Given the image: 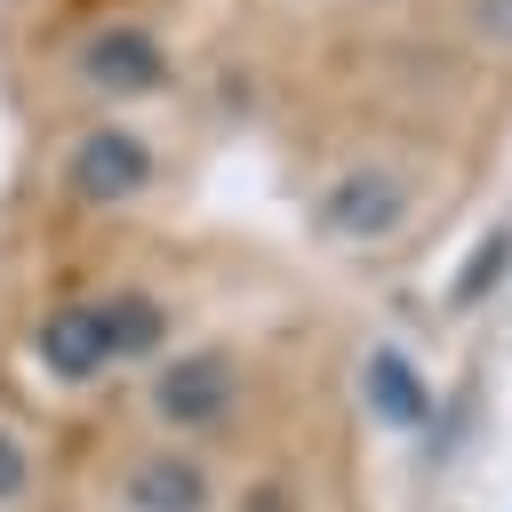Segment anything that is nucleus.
<instances>
[{
    "instance_id": "6",
    "label": "nucleus",
    "mask_w": 512,
    "mask_h": 512,
    "mask_svg": "<svg viewBox=\"0 0 512 512\" xmlns=\"http://www.w3.org/2000/svg\"><path fill=\"white\" fill-rule=\"evenodd\" d=\"M120 504L128 512H200L208 504V472L184 456V448H144L120 480Z\"/></svg>"
},
{
    "instance_id": "4",
    "label": "nucleus",
    "mask_w": 512,
    "mask_h": 512,
    "mask_svg": "<svg viewBox=\"0 0 512 512\" xmlns=\"http://www.w3.org/2000/svg\"><path fill=\"white\" fill-rule=\"evenodd\" d=\"M416 216V184L400 176V168H344L328 192H320V232L328 240H352V248H368V240H392L400 224Z\"/></svg>"
},
{
    "instance_id": "1",
    "label": "nucleus",
    "mask_w": 512,
    "mask_h": 512,
    "mask_svg": "<svg viewBox=\"0 0 512 512\" xmlns=\"http://www.w3.org/2000/svg\"><path fill=\"white\" fill-rule=\"evenodd\" d=\"M160 336H168L160 296L120 288V296H80V304L40 312L32 360H40V376H56V384H104V376L128 368V360H152Z\"/></svg>"
},
{
    "instance_id": "8",
    "label": "nucleus",
    "mask_w": 512,
    "mask_h": 512,
    "mask_svg": "<svg viewBox=\"0 0 512 512\" xmlns=\"http://www.w3.org/2000/svg\"><path fill=\"white\" fill-rule=\"evenodd\" d=\"M480 32H488L496 48H512V0H480Z\"/></svg>"
},
{
    "instance_id": "3",
    "label": "nucleus",
    "mask_w": 512,
    "mask_h": 512,
    "mask_svg": "<svg viewBox=\"0 0 512 512\" xmlns=\"http://www.w3.org/2000/svg\"><path fill=\"white\" fill-rule=\"evenodd\" d=\"M72 80H80L88 96H104V104H136V96L168 88V48H160V32H144V24H96V32L72 48Z\"/></svg>"
},
{
    "instance_id": "7",
    "label": "nucleus",
    "mask_w": 512,
    "mask_h": 512,
    "mask_svg": "<svg viewBox=\"0 0 512 512\" xmlns=\"http://www.w3.org/2000/svg\"><path fill=\"white\" fill-rule=\"evenodd\" d=\"M32 480H40V448H32V432H24L16 416H0V512L24 504Z\"/></svg>"
},
{
    "instance_id": "2",
    "label": "nucleus",
    "mask_w": 512,
    "mask_h": 512,
    "mask_svg": "<svg viewBox=\"0 0 512 512\" xmlns=\"http://www.w3.org/2000/svg\"><path fill=\"white\" fill-rule=\"evenodd\" d=\"M152 176H160V152L128 120H88L56 152V192L72 208H128V200L152 192Z\"/></svg>"
},
{
    "instance_id": "5",
    "label": "nucleus",
    "mask_w": 512,
    "mask_h": 512,
    "mask_svg": "<svg viewBox=\"0 0 512 512\" xmlns=\"http://www.w3.org/2000/svg\"><path fill=\"white\" fill-rule=\"evenodd\" d=\"M232 392H240V376H232L224 352H184V360H160L144 376V400H152V416L168 432H208L232 408Z\"/></svg>"
}]
</instances>
